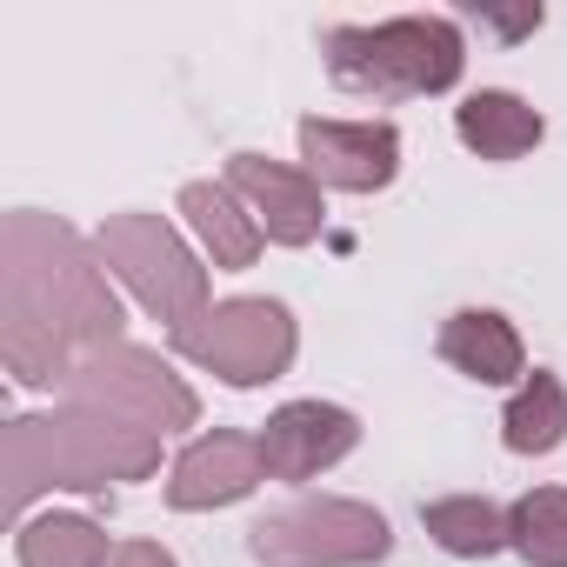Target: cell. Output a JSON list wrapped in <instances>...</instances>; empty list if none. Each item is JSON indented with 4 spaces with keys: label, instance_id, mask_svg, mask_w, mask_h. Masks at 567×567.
<instances>
[{
    "label": "cell",
    "instance_id": "1",
    "mask_svg": "<svg viewBox=\"0 0 567 567\" xmlns=\"http://www.w3.org/2000/svg\"><path fill=\"white\" fill-rule=\"evenodd\" d=\"M121 301L101 254L54 214L14 207L0 227V361L21 388H68V374L121 341Z\"/></svg>",
    "mask_w": 567,
    "mask_h": 567
},
{
    "label": "cell",
    "instance_id": "2",
    "mask_svg": "<svg viewBox=\"0 0 567 567\" xmlns=\"http://www.w3.org/2000/svg\"><path fill=\"white\" fill-rule=\"evenodd\" d=\"M161 467V434L107 414V408H54V414H21L8 421V507L28 514L34 494L74 487L101 494L114 481H147Z\"/></svg>",
    "mask_w": 567,
    "mask_h": 567
},
{
    "label": "cell",
    "instance_id": "3",
    "mask_svg": "<svg viewBox=\"0 0 567 567\" xmlns=\"http://www.w3.org/2000/svg\"><path fill=\"white\" fill-rule=\"evenodd\" d=\"M321 54H328L334 87L381 94V101L447 94L467 68V41L447 14H401L381 28H328Z\"/></svg>",
    "mask_w": 567,
    "mask_h": 567
},
{
    "label": "cell",
    "instance_id": "4",
    "mask_svg": "<svg viewBox=\"0 0 567 567\" xmlns=\"http://www.w3.org/2000/svg\"><path fill=\"white\" fill-rule=\"evenodd\" d=\"M247 554L260 567H368L394 554V527L368 501L308 494L247 527Z\"/></svg>",
    "mask_w": 567,
    "mask_h": 567
},
{
    "label": "cell",
    "instance_id": "5",
    "mask_svg": "<svg viewBox=\"0 0 567 567\" xmlns=\"http://www.w3.org/2000/svg\"><path fill=\"white\" fill-rule=\"evenodd\" d=\"M94 254H101V267H114L127 280V295L154 321H167V334H181L187 321L207 315V267L161 214H107L94 234Z\"/></svg>",
    "mask_w": 567,
    "mask_h": 567
},
{
    "label": "cell",
    "instance_id": "6",
    "mask_svg": "<svg viewBox=\"0 0 567 567\" xmlns=\"http://www.w3.org/2000/svg\"><path fill=\"white\" fill-rule=\"evenodd\" d=\"M174 354L207 368V374H220L227 388H267V381H280L295 368L301 328L267 295H234V301H214L200 321H187L174 334Z\"/></svg>",
    "mask_w": 567,
    "mask_h": 567
},
{
    "label": "cell",
    "instance_id": "7",
    "mask_svg": "<svg viewBox=\"0 0 567 567\" xmlns=\"http://www.w3.org/2000/svg\"><path fill=\"white\" fill-rule=\"evenodd\" d=\"M68 401L107 408V414H121V421H134V427H147V434H181V427L200 421V394H194L161 354L127 348V341L87 354V361L68 374Z\"/></svg>",
    "mask_w": 567,
    "mask_h": 567
},
{
    "label": "cell",
    "instance_id": "8",
    "mask_svg": "<svg viewBox=\"0 0 567 567\" xmlns=\"http://www.w3.org/2000/svg\"><path fill=\"white\" fill-rule=\"evenodd\" d=\"M301 161L334 194H381L401 174V134L388 121H301Z\"/></svg>",
    "mask_w": 567,
    "mask_h": 567
},
{
    "label": "cell",
    "instance_id": "9",
    "mask_svg": "<svg viewBox=\"0 0 567 567\" xmlns=\"http://www.w3.org/2000/svg\"><path fill=\"white\" fill-rule=\"evenodd\" d=\"M267 481V454L260 434L240 427H214L200 434L174 467H167V507L174 514H207V507H234Z\"/></svg>",
    "mask_w": 567,
    "mask_h": 567
},
{
    "label": "cell",
    "instance_id": "10",
    "mask_svg": "<svg viewBox=\"0 0 567 567\" xmlns=\"http://www.w3.org/2000/svg\"><path fill=\"white\" fill-rule=\"evenodd\" d=\"M227 187L254 207V220H260V234L274 247H308V240H321L328 207H321V181L308 167L267 161V154H234L227 161Z\"/></svg>",
    "mask_w": 567,
    "mask_h": 567
},
{
    "label": "cell",
    "instance_id": "11",
    "mask_svg": "<svg viewBox=\"0 0 567 567\" xmlns=\"http://www.w3.org/2000/svg\"><path fill=\"white\" fill-rule=\"evenodd\" d=\"M354 447H361V421L334 401H288L260 427V454H267L274 481H315V474L341 467Z\"/></svg>",
    "mask_w": 567,
    "mask_h": 567
},
{
    "label": "cell",
    "instance_id": "12",
    "mask_svg": "<svg viewBox=\"0 0 567 567\" xmlns=\"http://www.w3.org/2000/svg\"><path fill=\"white\" fill-rule=\"evenodd\" d=\"M441 361L481 388H507V381H527V348H520V328L494 308H461L441 321Z\"/></svg>",
    "mask_w": 567,
    "mask_h": 567
},
{
    "label": "cell",
    "instance_id": "13",
    "mask_svg": "<svg viewBox=\"0 0 567 567\" xmlns=\"http://www.w3.org/2000/svg\"><path fill=\"white\" fill-rule=\"evenodd\" d=\"M181 214H187V227L200 234L207 260H214V267H227V274L254 267V260H260V247H267V234H260L254 207H247L227 181H187V187H181Z\"/></svg>",
    "mask_w": 567,
    "mask_h": 567
},
{
    "label": "cell",
    "instance_id": "14",
    "mask_svg": "<svg viewBox=\"0 0 567 567\" xmlns=\"http://www.w3.org/2000/svg\"><path fill=\"white\" fill-rule=\"evenodd\" d=\"M454 134H461V147L481 154V161H520V154L540 147L547 121H540V107H527L520 94L481 87V94H467V101L454 107Z\"/></svg>",
    "mask_w": 567,
    "mask_h": 567
},
{
    "label": "cell",
    "instance_id": "15",
    "mask_svg": "<svg viewBox=\"0 0 567 567\" xmlns=\"http://www.w3.org/2000/svg\"><path fill=\"white\" fill-rule=\"evenodd\" d=\"M501 441H507V454H554L560 441H567V388H560V374H547V368H534L514 394H507V408H501Z\"/></svg>",
    "mask_w": 567,
    "mask_h": 567
},
{
    "label": "cell",
    "instance_id": "16",
    "mask_svg": "<svg viewBox=\"0 0 567 567\" xmlns=\"http://www.w3.org/2000/svg\"><path fill=\"white\" fill-rule=\"evenodd\" d=\"M421 527L441 554L454 560H487L507 547V507H494L487 494H447V501H427L421 507Z\"/></svg>",
    "mask_w": 567,
    "mask_h": 567
},
{
    "label": "cell",
    "instance_id": "17",
    "mask_svg": "<svg viewBox=\"0 0 567 567\" xmlns=\"http://www.w3.org/2000/svg\"><path fill=\"white\" fill-rule=\"evenodd\" d=\"M21 567H107V534L87 514H34L14 534Z\"/></svg>",
    "mask_w": 567,
    "mask_h": 567
},
{
    "label": "cell",
    "instance_id": "18",
    "mask_svg": "<svg viewBox=\"0 0 567 567\" xmlns=\"http://www.w3.org/2000/svg\"><path fill=\"white\" fill-rule=\"evenodd\" d=\"M507 547L527 567H567V487H527L507 507Z\"/></svg>",
    "mask_w": 567,
    "mask_h": 567
},
{
    "label": "cell",
    "instance_id": "19",
    "mask_svg": "<svg viewBox=\"0 0 567 567\" xmlns=\"http://www.w3.org/2000/svg\"><path fill=\"white\" fill-rule=\"evenodd\" d=\"M114 567H181V560L154 540H127V547H114Z\"/></svg>",
    "mask_w": 567,
    "mask_h": 567
}]
</instances>
